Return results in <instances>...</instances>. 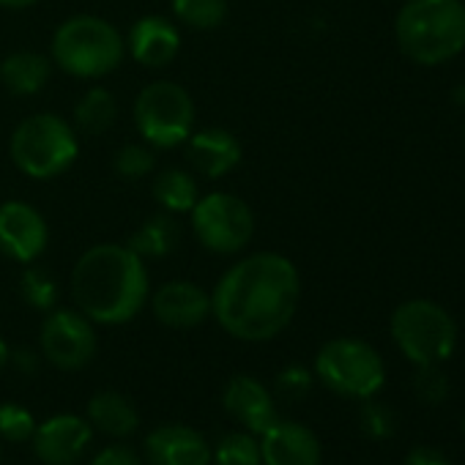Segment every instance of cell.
I'll return each instance as SVG.
<instances>
[{"mask_svg":"<svg viewBox=\"0 0 465 465\" xmlns=\"http://www.w3.org/2000/svg\"><path fill=\"white\" fill-rule=\"evenodd\" d=\"M148 465H211V443L189 424H159L145 435Z\"/></svg>","mask_w":465,"mask_h":465,"instance_id":"14","label":"cell"},{"mask_svg":"<svg viewBox=\"0 0 465 465\" xmlns=\"http://www.w3.org/2000/svg\"><path fill=\"white\" fill-rule=\"evenodd\" d=\"M173 15L192 31H213L227 20V0H170Z\"/></svg>","mask_w":465,"mask_h":465,"instance_id":"25","label":"cell"},{"mask_svg":"<svg viewBox=\"0 0 465 465\" xmlns=\"http://www.w3.org/2000/svg\"><path fill=\"white\" fill-rule=\"evenodd\" d=\"M53 64L77 80H102L113 74L124 55L126 42L113 23L96 15H77L58 25L50 45Z\"/></svg>","mask_w":465,"mask_h":465,"instance_id":"4","label":"cell"},{"mask_svg":"<svg viewBox=\"0 0 465 465\" xmlns=\"http://www.w3.org/2000/svg\"><path fill=\"white\" fill-rule=\"evenodd\" d=\"M96 329L80 310H50L42 331V356L64 372H77L88 367L96 356Z\"/></svg>","mask_w":465,"mask_h":465,"instance_id":"10","label":"cell"},{"mask_svg":"<svg viewBox=\"0 0 465 465\" xmlns=\"http://www.w3.org/2000/svg\"><path fill=\"white\" fill-rule=\"evenodd\" d=\"M153 200L167 211V213H189L194 203L200 200L197 178L189 170H162L153 181Z\"/></svg>","mask_w":465,"mask_h":465,"instance_id":"22","label":"cell"},{"mask_svg":"<svg viewBox=\"0 0 465 465\" xmlns=\"http://www.w3.org/2000/svg\"><path fill=\"white\" fill-rule=\"evenodd\" d=\"M88 465H143V457L126 443H113L96 451Z\"/></svg>","mask_w":465,"mask_h":465,"instance_id":"32","label":"cell"},{"mask_svg":"<svg viewBox=\"0 0 465 465\" xmlns=\"http://www.w3.org/2000/svg\"><path fill=\"white\" fill-rule=\"evenodd\" d=\"M0 454H4V451H0Z\"/></svg>","mask_w":465,"mask_h":465,"instance_id":"39","label":"cell"},{"mask_svg":"<svg viewBox=\"0 0 465 465\" xmlns=\"http://www.w3.org/2000/svg\"><path fill=\"white\" fill-rule=\"evenodd\" d=\"M359 424L364 430V435L375 438V440H386L397 432V416L386 402H375L372 397L364 400L361 413H359Z\"/></svg>","mask_w":465,"mask_h":465,"instance_id":"29","label":"cell"},{"mask_svg":"<svg viewBox=\"0 0 465 465\" xmlns=\"http://www.w3.org/2000/svg\"><path fill=\"white\" fill-rule=\"evenodd\" d=\"M462 4H465V0H462Z\"/></svg>","mask_w":465,"mask_h":465,"instance_id":"38","label":"cell"},{"mask_svg":"<svg viewBox=\"0 0 465 465\" xmlns=\"http://www.w3.org/2000/svg\"><path fill=\"white\" fill-rule=\"evenodd\" d=\"M263 465H321L323 449L318 435L293 419H274L261 435Z\"/></svg>","mask_w":465,"mask_h":465,"instance_id":"13","label":"cell"},{"mask_svg":"<svg viewBox=\"0 0 465 465\" xmlns=\"http://www.w3.org/2000/svg\"><path fill=\"white\" fill-rule=\"evenodd\" d=\"M211 465H263L261 440L247 430L227 432L211 446Z\"/></svg>","mask_w":465,"mask_h":465,"instance_id":"24","label":"cell"},{"mask_svg":"<svg viewBox=\"0 0 465 465\" xmlns=\"http://www.w3.org/2000/svg\"><path fill=\"white\" fill-rule=\"evenodd\" d=\"M181 239V230L175 222V213H156L151 219H145L134 236L129 239V250H134L143 261L145 258H167Z\"/></svg>","mask_w":465,"mask_h":465,"instance_id":"21","label":"cell"},{"mask_svg":"<svg viewBox=\"0 0 465 465\" xmlns=\"http://www.w3.org/2000/svg\"><path fill=\"white\" fill-rule=\"evenodd\" d=\"M9 367H15L20 375H36L39 367H42V356L31 348H17V351H9Z\"/></svg>","mask_w":465,"mask_h":465,"instance_id":"33","label":"cell"},{"mask_svg":"<svg viewBox=\"0 0 465 465\" xmlns=\"http://www.w3.org/2000/svg\"><path fill=\"white\" fill-rule=\"evenodd\" d=\"M50 242V227L39 208L9 200L0 205V252L9 261L31 266L36 263Z\"/></svg>","mask_w":465,"mask_h":465,"instance_id":"11","label":"cell"},{"mask_svg":"<svg viewBox=\"0 0 465 465\" xmlns=\"http://www.w3.org/2000/svg\"><path fill=\"white\" fill-rule=\"evenodd\" d=\"M244 156V148L239 137L222 129V126H205L189 134L186 140V159L192 164L194 175H203L208 181H216L239 167Z\"/></svg>","mask_w":465,"mask_h":465,"instance_id":"16","label":"cell"},{"mask_svg":"<svg viewBox=\"0 0 465 465\" xmlns=\"http://www.w3.org/2000/svg\"><path fill=\"white\" fill-rule=\"evenodd\" d=\"M85 419L91 421L94 430H99L110 438H129L140 427V413H137L134 402L126 394L113 391V389L96 391L88 400V416Z\"/></svg>","mask_w":465,"mask_h":465,"instance_id":"19","label":"cell"},{"mask_svg":"<svg viewBox=\"0 0 465 465\" xmlns=\"http://www.w3.org/2000/svg\"><path fill=\"white\" fill-rule=\"evenodd\" d=\"M413 389H416V397L421 402L438 405L449 394V381H446V375H443V370L438 364H424V367H419V372L413 378Z\"/></svg>","mask_w":465,"mask_h":465,"instance_id":"30","label":"cell"},{"mask_svg":"<svg viewBox=\"0 0 465 465\" xmlns=\"http://www.w3.org/2000/svg\"><path fill=\"white\" fill-rule=\"evenodd\" d=\"M34 451L39 462L45 465H77L91 440H94V427L88 419L77 413H58L50 416L47 421L36 424L34 432Z\"/></svg>","mask_w":465,"mask_h":465,"instance_id":"12","label":"cell"},{"mask_svg":"<svg viewBox=\"0 0 465 465\" xmlns=\"http://www.w3.org/2000/svg\"><path fill=\"white\" fill-rule=\"evenodd\" d=\"M39 4V0H0V9H28Z\"/></svg>","mask_w":465,"mask_h":465,"instance_id":"35","label":"cell"},{"mask_svg":"<svg viewBox=\"0 0 465 465\" xmlns=\"http://www.w3.org/2000/svg\"><path fill=\"white\" fill-rule=\"evenodd\" d=\"M274 389L282 400H302L312 389V372L302 364H291L277 375Z\"/></svg>","mask_w":465,"mask_h":465,"instance_id":"31","label":"cell"},{"mask_svg":"<svg viewBox=\"0 0 465 465\" xmlns=\"http://www.w3.org/2000/svg\"><path fill=\"white\" fill-rule=\"evenodd\" d=\"M129 55L145 66V69H162L178 58L181 50V34L173 20L159 17V15H145L140 17L132 28L129 36L124 39Z\"/></svg>","mask_w":465,"mask_h":465,"instance_id":"18","label":"cell"},{"mask_svg":"<svg viewBox=\"0 0 465 465\" xmlns=\"http://www.w3.org/2000/svg\"><path fill=\"white\" fill-rule=\"evenodd\" d=\"M462 432H465V421H462Z\"/></svg>","mask_w":465,"mask_h":465,"instance_id":"37","label":"cell"},{"mask_svg":"<svg viewBox=\"0 0 465 465\" xmlns=\"http://www.w3.org/2000/svg\"><path fill=\"white\" fill-rule=\"evenodd\" d=\"M302 277L291 258L255 252L232 263L211 293V318L242 342H269L296 318Z\"/></svg>","mask_w":465,"mask_h":465,"instance_id":"1","label":"cell"},{"mask_svg":"<svg viewBox=\"0 0 465 465\" xmlns=\"http://www.w3.org/2000/svg\"><path fill=\"white\" fill-rule=\"evenodd\" d=\"M153 318L167 329H194L211 318V293L189 280H173L148 299Z\"/></svg>","mask_w":465,"mask_h":465,"instance_id":"15","label":"cell"},{"mask_svg":"<svg viewBox=\"0 0 465 465\" xmlns=\"http://www.w3.org/2000/svg\"><path fill=\"white\" fill-rule=\"evenodd\" d=\"M400 53L419 66H440L465 50L462 0H405L394 20Z\"/></svg>","mask_w":465,"mask_h":465,"instance_id":"3","label":"cell"},{"mask_svg":"<svg viewBox=\"0 0 465 465\" xmlns=\"http://www.w3.org/2000/svg\"><path fill=\"white\" fill-rule=\"evenodd\" d=\"M72 299L91 323H129L151 299L145 261L129 244H96L85 250L72 272Z\"/></svg>","mask_w":465,"mask_h":465,"instance_id":"2","label":"cell"},{"mask_svg":"<svg viewBox=\"0 0 465 465\" xmlns=\"http://www.w3.org/2000/svg\"><path fill=\"white\" fill-rule=\"evenodd\" d=\"M402 465H451L449 457L438 449H430V446H416L408 451L405 462Z\"/></svg>","mask_w":465,"mask_h":465,"instance_id":"34","label":"cell"},{"mask_svg":"<svg viewBox=\"0 0 465 465\" xmlns=\"http://www.w3.org/2000/svg\"><path fill=\"white\" fill-rule=\"evenodd\" d=\"M113 167L124 181H140V178L151 175L153 167H156L153 148L145 145V143H129V145L118 148V153L113 159Z\"/></svg>","mask_w":465,"mask_h":465,"instance_id":"27","label":"cell"},{"mask_svg":"<svg viewBox=\"0 0 465 465\" xmlns=\"http://www.w3.org/2000/svg\"><path fill=\"white\" fill-rule=\"evenodd\" d=\"M118 118L115 96L107 88H91L80 96L74 107V126L88 137H102Z\"/></svg>","mask_w":465,"mask_h":465,"instance_id":"23","label":"cell"},{"mask_svg":"<svg viewBox=\"0 0 465 465\" xmlns=\"http://www.w3.org/2000/svg\"><path fill=\"white\" fill-rule=\"evenodd\" d=\"M53 74V64L42 53L20 50L0 61V83L15 96H36Z\"/></svg>","mask_w":465,"mask_h":465,"instance_id":"20","label":"cell"},{"mask_svg":"<svg viewBox=\"0 0 465 465\" xmlns=\"http://www.w3.org/2000/svg\"><path fill=\"white\" fill-rule=\"evenodd\" d=\"M9 345H6V340L4 337H0V372H4L6 367H9Z\"/></svg>","mask_w":465,"mask_h":465,"instance_id":"36","label":"cell"},{"mask_svg":"<svg viewBox=\"0 0 465 465\" xmlns=\"http://www.w3.org/2000/svg\"><path fill=\"white\" fill-rule=\"evenodd\" d=\"M389 329L400 353L416 367L446 361L457 345L454 318L430 299H411L400 304Z\"/></svg>","mask_w":465,"mask_h":465,"instance_id":"6","label":"cell"},{"mask_svg":"<svg viewBox=\"0 0 465 465\" xmlns=\"http://www.w3.org/2000/svg\"><path fill=\"white\" fill-rule=\"evenodd\" d=\"M315 375L334 394L370 400L386 383V364L370 342L356 337H337L318 351Z\"/></svg>","mask_w":465,"mask_h":465,"instance_id":"7","label":"cell"},{"mask_svg":"<svg viewBox=\"0 0 465 465\" xmlns=\"http://www.w3.org/2000/svg\"><path fill=\"white\" fill-rule=\"evenodd\" d=\"M20 293H23L25 304L34 307V310H39V312L55 310L58 307V296H61L58 280L47 269L34 266V263L25 266V272L20 277Z\"/></svg>","mask_w":465,"mask_h":465,"instance_id":"26","label":"cell"},{"mask_svg":"<svg viewBox=\"0 0 465 465\" xmlns=\"http://www.w3.org/2000/svg\"><path fill=\"white\" fill-rule=\"evenodd\" d=\"M194 239L213 255H239L255 236L252 208L230 192H211L189 211Z\"/></svg>","mask_w":465,"mask_h":465,"instance_id":"9","label":"cell"},{"mask_svg":"<svg viewBox=\"0 0 465 465\" xmlns=\"http://www.w3.org/2000/svg\"><path fill=\"white\" fill-rule=\"evenodd\" d=\"M12 162L34 181H53L72 170L80 156L74 126L58 113H36L17 124L9 140Z\"/></svg>","mask_w":465,"mask_h":465,"instance_id":"5","label":"cell"},{"mask_svg":"<svg viewBox=\"0 0 465 465\" xmlns=\"http://www.w3.org/2000/svg\"><path fill=\"white\" fill-rule=\"evenodd\" d=\"M36 432L34 413L20 402H4L0 405V438L12 443H25Z\"/></svg>","mask_w":465,"mask_h":465,"instance_id":"28","label":"cell"},{"mask_svg":"<svg viewBox=\"0 0 465 465\" xmlns=\"http://www.w3.org/2000/svg\"><path fill=\"white\" fill-rule=\"evenodd\" d=\"M222 405L252 435H261L277 419L274 394L255 375H232L222 391Z\"/></svg>","mask_w":465,"mask_h":465,"instance_id":"17","label":"cell"},{"mask_svg":"<svg viewBox=\"0 0 465 465\" xmlns=\"http://www.w3.org/2000/svg\"><path fill=\"white\" fill-rule=\"evenodd\" d=\"M132 118L145 145L170 151L194 132V102L183 85L156 80L137 94Z\"/></svg>","mask_w":465,"mask_h":465,"instance_id":"8","label":"cell"}]
</instances>
